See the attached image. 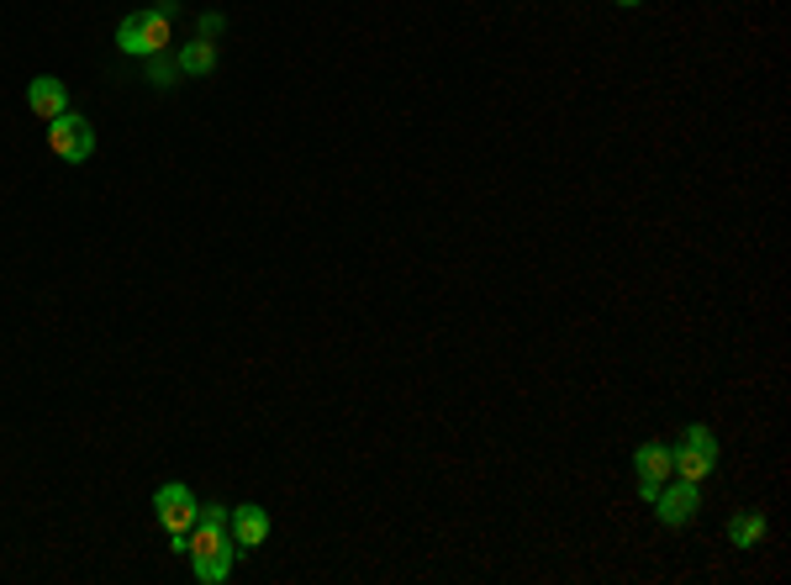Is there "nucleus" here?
Masks as SVG:
<instances>
[{
    "instance_id": "obj_6",
    "label": "nucleus",
    "mask_w": 791,
    "mask_h": 585,
    "mask_svg": "<svg viewBox=\"0 0 791 585\" xmlns=\"http://www.w3.org/2000/svg\"><path fill=\"white\" fill-rule=\"evenodd\" d=\"M654 506V517L665 527H686V523H697V512H701V491L692 485V480H675L670 475L665 485H660V496L649 501Z\"/></svg>"
},
{
    "instance_id": "obj_1",
    "label": "nucleus",
    "mask_w": 791,
    "mask_h": 585,
    "mask_svg": "<svg viewBox=\"0 0 791 585\" xmlns=\"http://www.w3.org/2000/svg\"><path fill=\"white\" fill-rule=\"evenodd\" d=\"M185 554H190V570H196V581L201 585H222L233 575L238 543H233V527H227V506H216L212 501V506L196 512V527H190Z\"/></svg>"
},
{
    "instance_id": "obj_5",
    "label": "nucleus",
    "mask_w": 791,
    "mask_h": 585,
    "mask_svg": "<svg viewBox=\"0 0 791 585\" xmlns=\"http://www.w3.org/2000/svg\"><path fill=\"white\" fill-rule=\"evenodd\" d=\"M670 475H675V459H670V443L649 438L634 454V491H639V501H654L660 496V485H665Z\"/></svg>"
},
{
    "instance_id": "obj_7",
    "label": "nucleus",
    "mask_w": 791,
    "mask_h": 585,
    "mask_svg": "<svg viewBox=\"0 0 791 585\" xmlns=\"http://www.w3.org/2000/svg\"><path fill=\"white\" fill-rule=\"evenodd\" d=\"M27 106H32V117H43V121L63 117V112H69V85L54 80V74H37L27 85Z\"/></svg>"
},
{
    "instance_id": "obj_14",
    "label": "nucleus",
    "mask_w": 791,
    "mask_h": 585,
    "mask_svg": "<svg viewBox=\"0 0 791 585\" xmlns=\"http://www.w3.org/2000/svg\"><path fill=\"white\" fill-rule=\"evenodd\" d=\"M612 5H623V11H628V5H639V0H612Z\"/></svg>"
},
{
    "instance_id": "obj_12",
    "label": "nucleus",
    "mask_w": 791,
    "mask_h": 585,
    "mask_svg": "<svg viewBox=\"0 0 791 585\" xmlns=\"http://www.w3.org/2000/svg\"><path fill=\"white\" fill-rule=\"evenodd\" d=\"M143 63H149V85H153V90H175V85L185 80L180 63L169 59V54H153V59H143Z\"/></svg>"
},
{
    "instance_id": "obj_3",
    "label": "nucleus",
    "mask_w": 791,
    "mask_h": 585,
    "mask_svg": "<svg viewBox=\"0 0 791 585\" xmlns=\"http://www.w3.org/2000/svg\"><path fill=\"white\" fill-rule=\"evenodd\" d=\"M670 459H675V480L701 485V480L718 469V438H712V428H707V422H686V433L670 448Z\"/></svg>"
},
{
    "instance_id": "obj_11",
    "label": "nucleus",
    "mask_w": 791,
    "mask_h": 585,
    "mask_svg": "<svg viewBox=\"0 0 791 585\" xmlns=\"http://www.w3.org/2000/svg\"><path fill=\"white\" fill-rule=\"evenodd\" d=\"M117 48H122L127 59H149V48H143V11L122 16V27H117Z\"/></svg>"
},
{
    "instance_id": "obj_4",
    "label": "nucleus",
    "mask_w": 791,
    "mask_h": 585,
    "mask_svg": "<svg viewBox=\"0 0 791 585\" xmlns=\"http://www.w3.org/2000/svg\"><path fill=\"white\" fill-rule=\"evenodd\" d=\"M48 127V148H54V159H63V164H85L95 153V127L80 112H63V117L43 121Z\"/></svg>"
},
{
    "instance_id": "obj_13",
    "label": "nucleus",
    "mask_w": 791,
    "mask_h": 585,
    "mask_svg": "<svg viewBox=\"0 0 791 585\" xmlns=\"http://www.w3.org/2000/svg\"><path fill=\"white\" fill-rule=\"evenodd\" d=\"M222 27H227V22H222L216 11H206V16L196 22V32H201V37H222Z\"/></svg>"
},
{
    "instance_id": "obj_10",
    "label": "nucleus",
    "mask_w": 791,
    "mask_h": 585,
    "mask_svg": "<svg viewBox=\"0 0 791 585\" xmlns=\"http://www.w3.org/2000/svg\"><path fill=\"white\" fill-rule=\"evenodd\" d=\"M760 538H765V517H760V512H739V517L729 523V543H733V549H755Z\"/></svg>"
},
{
    "instance_id": "obj_2",
    "label": "nucleus",
    "mask_w": 791,
    "mask_h": 585,
    "mask_svg": "<svg viewBox=\"0 0 791 585\" xmlns=\"http://www.w3.org/2000/svg\"><path fill=\"white\" fill-rule=\"evenodd\" d=\"M196 512H201V501H196V491H190V485H180V480H169V485H158V491H153V517H158V527L169 533V543H175L180 554H185V543H190Z\"/></svg>"
},
{
    "instance_id": "obj_8",
    "label": "nucleus",
    "mask_w": 791,
    "mask_h": 585,
    "mask_svg": "<svg viewBox=\"0 0 791 585\" xmlns=\"http://www.w3.org/2000/svg\"><path fill=\"white\" fill-rule=\"evenodd\" d=\"M227 527H233V543H238V549H259V543L270 538V512L253 506V501H248V506H233V512H227Z\"/></svg>"
},
{
    "instance_id": "obj_9",
    "label": "nucleus",
    "mask_w": 791,
    "mask_h": 585,
    "mask_svg": "<svg viewBox=\"0 0 791 585\" xmlns=\"http://www.w3.org/2000/svg\"><path fill=\"white\" fill-rule=\"evenodd\" d=\"M216 59H222V54H216V37H201V32H196V37L185 43L180 54H175V63H180V74H212Z\"/></svg>"
}]
</instances>
